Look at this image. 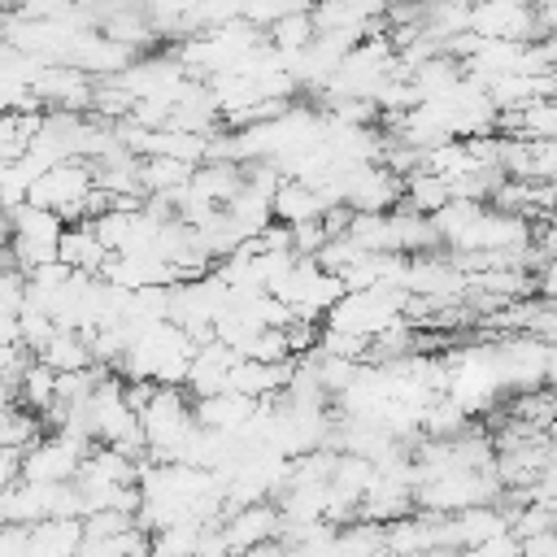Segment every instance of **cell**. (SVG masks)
<instances>
[{
  "label": "cell",
  "instance_id": "obj_1",
  "mask_svg": "<svg viewBox=\"0 0 557 557\" xmlns=\"http://www.w3.org/2000/svg\"><path fill=\"white\" fill-rule=\"evenodd\" d=\"M191 352H196V344L187 339V331H178L174 322H157V326L131 335V344H126V352L117 361V379L157 383V387H183Z\"/></svg>",
  "mask_w": 557,
  "mask_h": 557
},
{
  "label": "cell",
  "instance_id": "obj_2",
  "mask_svg": "<svg viewBox=\"0 0 557 557\" xmlns=\"http://www.w3.org/2000/svg\"><path fill=\"white\" fill-rule=\"evenodd\" d=\"M405 300H409V292H400V287H374V292H344L331 309H326V318H322V326L326 331H344V335H357V339H379L383 331H392V326H400L405 318Z\"/></svg>",
  "mask_w": 557,
  "mask_h": 557
},
{
  "label": "cell",
  "instance_id": "obj_3",
  "mask_svg": "<svg viewBox=\"0 0 557 557\" xmlns=\"http://www.w3.org/2000/svg\"><path fill=\"white\" fill-rule=\"evenodd\" d=\"M191 426H196L191 396H187L183 387H157L152 400L139 409V431H144V453H148V461H170L174 448L187 440Z\"/></svg>",
  "mask_w": 557,
  "mask_h": 557
},
{
  "label": "cell",
  "instance_id": "obj_4",
  "mask_svg": "<svg viewBox=\"0 0 557 557\" xmlns=\"http://www.w3.org/2000/svg\"><path fill=\"white\" fill-rule=\"evenodd\" d=\"M61 231H65V222L48 209H35V205L9 209V261H13V270L30 274L39 265H52Z\"/></svg>",
  "mask_w": 557,
  "mask_h": 557
},
{
  "label": "cell",
  "instance_id": "obj_5",
  "mask_svg": "<svg viewBox=\"0 0 557 557\" xmlns=\"http://www.w3.org/2000/svg\"><path fill=\"white\" fill-rule=\"evenodd\" d=\"M265 296H274L278 305H287V309H292V318L313 322V318H326V309L344 296V287H339V278H335V274H326L313 257H296V261H292V270H287V274H283Z\"/></svg>",
  "mask_w": 557,
  "mask_h": 557
},
{
  "label": "cell",
  "instance_id": "obj_6",
  "mask_svg": "<svg viewBox=\"0 0 557 557\" xmlns=\"http://www.w3.org/2000/svg\"><path fill=\"white\" fill-rule=\"evenodd\" d=\"M91 191H96V174H91L87 161H57L35 178L26 205L48 209L70 226V222H83V205H87Z\"/></svg>",
  "mask_w": 557,
  "mask_h": 557
},
{
  "label": "cell",
  "instance_id": "obj_7",
  "mask_svg": "<svg viewBox=\"0 0 557 557\" xmlns=\"http://www.w3.org/2000/svg\"><path fill=\"white\" fill-rule=\"evenodd\" d=\"M96 444L74 431H44L26 453H22V479L26 483H74L78 466L87 461Z\"/></svg>",
  "mask_w": 557,
  "mask_h": 557
},
{
  "label": "cell",
  "instance_id": "obj_8",
  "mask_svg": "<svg viewBox=\"0 0 557 557\" xmlns=\"http://www.w3.org/2000/svg\"><path fill=\"white\" fill-rule=\"evenodd\" d=\"M544 361H548V339L540 335H500L496 339V366H500V383L527 392L544 387Z\"/></svg>",
  "mask_w": 557,
  "mask_h": 557
},
{
  "label": "cell",
  "instance_id": "obj_9",
  "mask_svg": "<svg viewBox=\"0 0 557 557\" xmlns=\"http://www.w3.org/2000/svg\"><path fill=\"white\" fill-rule=\"evenodd\" d=\"M470 35H479V39H509V44H535L540 39L535 9L509 4V0L470 4Z\"/></svg>",
  "mask_w": 557,
  "mask_h": 557
},
{
  "label": "cell",
  "instance_id": "obj_10",
  "mask_svg": "<svg viewBox=\"0 0 557 557\" xmlns=\"http://www.w3.org/2000/svg\"><path fill=\"white\" fill-rule=\"evenodd\" d=\"M30 96L39 100V109H61V113H87L91 109V96H96V83L70 65H44Z\"/></svg>",
  "mask_w": 557,
  "mask_h": 557
},
{
  "label": "cell",
  "instance_id": "obj_11",
  "mask_svg": "<svg viewBox=\"0 0 557 557\" xmlns=\"http://www.w3.org/2000/svg\"><path fill=\"white\" fill-rule=\"evenodd\" d=\"M222 540H226V553L239 557L257 544H270L278 540V509L274 500H261V505H244V509H231L222 522H218Z\"/></svg>",
  "mask_w": 557,
  "mask_h": 557
},
{
  "label": "cell",
  "instance_id": "obj_12",
  "mask_svg": "<svg viewBox=\"0 0 557 557\" xmlns=\"http://www.w3.org/2000/svg\"><path fill=\"white\" fill-rule=\"evenodd\" d=\"M235 361H239L235 348H226V344H218V339L200 344V348L191 352V366H187V379H183L187 396H191V400H205V396L226 392V374H231Z\"/></svg>",
  "mask_w": 557,
  "mask_h": 557
},
{
  "label": "cell",
  "instance_id": "obj_13",
  "mask_svg": "<svg viewBox=\"0 0 557 557\" xmlns=\"http://www.w3.org/2000/svg\"><path fill=\"white\" fill-rule=\"evenodd\" d=\"M57 261H61L70 274L100 278L109 252H104V244H100V235H96L91 222H70V226L61 231V239H57Z\"/></svg>",
  "mask_w": 557,
  "mask_h": 557
},
{
  "label": "cell",
  "instance_id": "obj_14",
  "mask_svg": "<svg viewBox=\"0 0 557 557\" xmlns=\"http://www.w3.org/2000/svg\"><path fill=\"white\" fill-rule=\"evenodd\" d=\"M191 413H196V426H205V431L244 435L248 422H252V413H257V400H248L239 392H218V396L191 400Z\"/></svg>",
  "mask_w": 557,
  "mask_h": 557
},
{
  "label": "cell",
  "instance_id": "obj_15",
  "mask_svg": "<svg viewBox=\"0 0 557 557\" xmlns=\"http://www.w3.org/2000/svg\"><path fill=\"white\" fill-rule=\"evenodd\" d=\"M187 191H191L196 200H205V205L226 209V205L244 191V165H231V161H205V165L191 170Z\"/></svg>",
  "mask_w": 557,
  "mask_h": 557
},
{
  "label": "cell",
  "instance_id": "obj_16",
  "mask_svg": "<svg viewBox=\"0 0 557 557\" xmlns=\"http://www.w3.org/2000/svg\"><path fill=\"white\" fill-rule=\"evenodd\" d=\"M326 209H331V205L322 200V191H318V187H309V183H296V178H283V187H278V191H274V200H270V213H274V222H278V226L318 222Z\"/></svg>",
  "mask_w": 557,
  "mask_h": 557
},
{
  "label": "cell",
  "instance_id": "obj_17",
  "mask_svg": "<svg viewBox=\"0 0 557 557\" xmlns=\"http://www.w3.org/2000/svg\"><path fill=\"white\" fill-rule=\"evenodd\" d=\"M387 231H392V252L396 257H422V252H435L440 248L431 218H418L409 209H392L387 213Z\"/></svg>",
  "mask_w": 557,
  "mask_h": 557
},
{
  "label": "cell",
  "instance_id": "obj_18",
  "mask_svg": "<svg viewBox=\"0 0 557 557\" xmlns=\"http://www.w3.org/2000/svg\"><path fill=\"white\" fill-rule=\"evenodd\" d=\"M83 548V518H48L30 527L35 557H78Z\"/></svg>",
  "mask_w": 557,
  "mask_h": 557
},
{
  "label": "cell",
  "instance_id": "obj_19",
  "mask_svg": "<svg viewBox=\"0 0 557 557\" xmlns=\"http://www.w3.org/2000/svg\"><path fill=\"white\" fill-rule=\"evenodd\" d=\"M35 361H44L52 374H78V370H91L96 361H91V348H87V339L78 335V331H57L39 352H35Z\"/></svg>",
  "mask_w": 557,
  "mask_h": 557
},
{
  "label": "cell",
  "instance_id": "obj_20",
  "mask_svg": "<svg viewBox=\"0 0 557 557\" xmlns=\"http://www.w3.org/2000/svg\"><path fill=\"white\" fill-rule=\"evenodd\" d=\"M448 200H453V191H448V183H444L440 174L413 170V174L405 178V200H400V209H409V213H418V218H435Z\"/></svg>",
  "mask_w": 557,
  "mask_h": 557
},
{
  "label": "cell",
  "instance_id": "obj_21",
  "mask_svg": "<svg viewBox=\"0 0 557 557\" xmlns=\"http://www.w3.org/2000/svg\"><path fill=\"white\" fill-rule=\"evenodd\" d=\"M405 78L413 83V91H418V100L426 104V100H440L444 91H453V83L461 78V65H457L453 57H444V52H435L431 61H422V65H413V70H409Z\"/></svg>",
  "mask_w": 557,
  "mask_h": 557
},
{
  "label": "cell",
  "instance_id": "obj_22",
  "mask_svg": "<svg viewBox=\"0 0 557 557\" xmlns=\"http://www.w3.org/2000/svg\"><path fill=\"white\" fill-rule=\"evenodd\" d=\"M191 178V165L183 161H170V157H139V183H144V196H178Z\"/></svg>",
  "mask_w": 557,
  "mask_h": 557
},
{
  "label": "cell",
  "instance_id": "obj_23",
  "mask_svg": "<svg viewBox=\"0 0 557 557\" xmlns=\"http://www.w3.org/2000/svg\"><path fill=\"white\" fill-rule=\"evenodd\" d=\"M226 222L235 226V235L248 244V239H257V235H265L270 226H274V213H270V200H261V196H252V191H239L226 209Z\"/></svg>",
  "mask_w": 557,
  "mask_h": 557
},
{
  "label": "cell",
  "instance_id": "obj_24",
  "mask_svg": "<svg viewBox=\"0 0 557 557\" xmlns=\"http://www.w3.org/2000/svg\"><path fill=\"white\" fill-rule=\"evenodd\" d=\"M52 400H57V374L44 366V361H26V370L17 374V405L22 409H30L35 418L39 413H48L52 409Z\"/></svg>",
  "mask_w": 557,
  "mask_h": 557
},
{
  "label": "cell",
  "instance_id": "obj_25",
  "mask_svg": "<svg viewBox=\"0 0 557 557\" xmlns=\"http://www.w3.org/2000/svg\"><path fill=\"white\" fill-rule=\"evenodd\" d=\"M44 113H0V165H13L30 152Z\"/></svg>",
  "mask_w": 557,
  "mask_h": 557
},
{
  "label": "cell",
  "instance_id": "obj_26",
  "mask_svg": "<svg viewBox=\"0 0 557 557\" xmlns=\"http://www.w3.org/2000/svg\"><path fill=\"white\" fill-rule=\"evenodd\" d=\"M335 553L339 557H387L383 553V527L379 522H361V518L335 527Z\"/></svg>",
  "mask_w": 557,
  "mask_h": 557
},
{
  "label": "cell",
  "instance_id": "obj_27",
  "mask_svg": "<svg viewBox=\"0 0 557 557\" xmlns=\"http://www.w3.org/2000/svg\"><path fill=\"white\" fill-rule=\"evenodd\" d=\"M39 435H44V418H35L30 409H22V405L0 409V448L4 453H26Z\"/></svg>",
  "mask_w": 557,
  "mask_h": 557
},
{
  "label": "cell",
  "instance_id": "obj_28",
  "mask_svg": "<svg viewBox=\"0 0 557 557\" xmlns=\"http://www.w3.org/2000/svg\"><path fill=\"white\" fill-rule=\"evenodd\" d=\"M265 44H270L274 52H300V48H309V44H313V17H309V9H296V13L278 17V22L265 30Z\"/></svg>",
  "mask_w": 557,
  "mask_h": 557
},
{
  "label": "cell",
  "instance_id": "obj_29",
  "mask_svg": "<svg viewBox=\"0 0 557 557\" xmlns=\"http://www.w3.org/2000/svg\"><path fill=\"white\" fill-rule=\"evenodd\" d=\"M52 335H57V326H52V318H48L44 309L26 305V309L17 313V344H22L30 357H35V352H39V348H44Z\"/></svg>",
  "mask_w": 557,
  "mask_h": 557
},
{
  "label": "cell",
  "instance_id": "obj_30",
  "mask_svg": "<svg viewBox=\"0 0 557 557\" xmlns=\"http://www.w3.org/2000/svg\"><path fill=\"white\" fill-rule=\"evenodd\" d=\"M22 309H26V274L9 265L0 274V318H17Z\"/></svg>",
  "mask_w": 557,
  "mask_h": 557
},
{
  "label": "cell",
  "instance_id": "obj_31",
  "mask_svg": "<svg viewBox=\"0 0 557 557\" xmlns=\"http://www.w3.org/2000/svg\"><path fill=\"white\" fill-rule=\"evenodd\" d=\"M287 244H292V257H318V252H322V244H326L322 218H318V222H300V226H287Z\"/></svg>",
  "mask_w": 557,
  "mask_h": 557
},
{
  "label": "cell",
  "instance_id": "obj_32",
  "mask_svg": "<svg viewBox=\"0 0 557 557\" xmlns=\"http://www.w3.org/2000/svg\"><path fill=\"white\" fill-rule=\"evenodd\" d=\"M0 557H35L30 527H0Z\"/></svg>",
  "mask_w": 557,
  "mask_h": 557
},
{
  "label": "cell",
  "instance_id": "obj_33",
  "mask_svg": "<svg viewBox=\"0 0 557 557\" xmlns=\"http://www.w3.org/2000/svg\"><path fill=\"white\" fill-rule=\"evenodd\" d=\"M457 557H518V540L513 535H500V540H487L479 548H461Z\"/></svg>",
  "mask_w": 557,
  "mask_h": 557
},
{
  "label": "cell",
  "instance_id": "obj_34",
  "mask_svg": "<svg viewBox=\"0 0 557 557\" xmlns=\"http://www.w3.org/2000/svg\"><path fill=\"white\" fill-rule=\"evenodd\" d=\"M518 557H557V531H544V535L518 540Z\"/></svg>",
  "mask_w": 557,
  "mask_h": 557
},
{
  "label": "cell",
  "instance_id": "obj_35",
  "mask_svg": "<svg viewBox=\"0 0 557 557\" xmlns=\"http://www.w3.org/2000/svg\"><path fill=\"white\" fill-rule=\"evenodd\" d=\"M535 296L548 300V305H557V257L540 265V274H535Z\"/></svg>",
  "mask_w": 557,
  "mask_h": 557
},
{
  "label": "cell",
  "instance_id": "obj_36",
  "mask_svg": "<svg viewBox=\"0 0 557 557\" xmlns=\"http://www.w3.org/2000/svg\"><path fill=\"white\" fill-rule=\"evenodd\" d=\"M17 479H22V453H4L0 448V492L9 483H17Z\"/></svg>",
  "mask_w": 557,
  "mask_h": 557
}]
</instances>
